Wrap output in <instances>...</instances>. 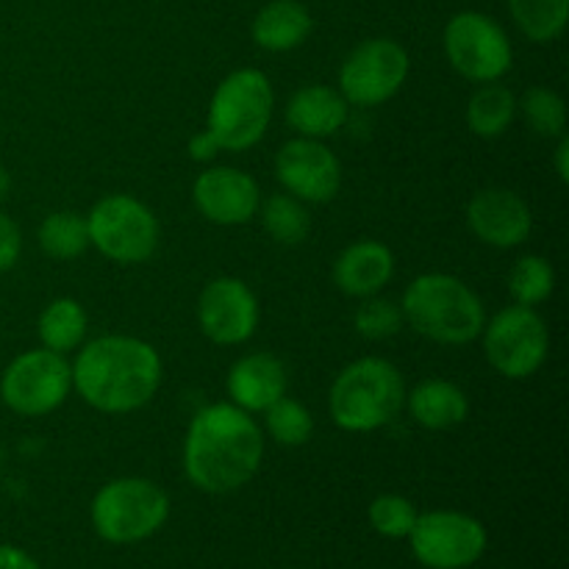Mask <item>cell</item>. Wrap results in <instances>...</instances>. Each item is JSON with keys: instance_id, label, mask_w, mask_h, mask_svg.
I'll list each match as a JSON object with an SVG mask.
<instances>
[{"instance_id": "obj_1", "label": "cell", "mask_w": 569, "mask_h": 569, "mask_svg": "<svg viewBox=\"0 0 569 569\" xmlns=\"http://www.w3.org/2000/svg\"><path fill=\"white\" fill-rule=\"evenodd\" d=\"M264 459L259 422L233 403H211L189 422L183 472L209 495H228L250 483Z\"/></svg>"}, {"instance_id": "obj_2", "label": "cell", "mask_w": 569, "mask_h": 569, "mask_svg": "<svg viewBox=\"0 0 569 569\" xmlns=\"http://www.w3.org/2000/svg\"><path fill=\"white\" fill-rule=\"evenodd\" d=\"M161 383V356L137 337H100L83 345L72 365V389L103 415H131L148 406Z\"/></svg>"}, {"instance_id": "obj_3", "label": "cell", "mask_w": 569, "mask_h": 569, "mask_svg": "<svg viewBox=\"0 0 569 569\" xmlns=\"http://www.w3.org/2000/svg\"><path fill=\"white\" fill-rule=\"evenodd\" d=\"M403 320L420 337L439 345H470L487 326L481 298L461 278L426 272L403 292Z\"/></svg>"}, {"instance_id": "obj_4", "label": "cell", "mask_w": 569, "mask_h": 569, "mask_svg": "<svg viewBox=\"0 0 569 569\" xmlns=\"http://www.w3.org/2000/svg\"><path fill=\"white\" fill-rule=\"evenodd\" d=\"M403 403V376L392 361L378 356H367L345 367L328 395L331 420L350 433H370L389 426Z\"/></svg>"}, {"instance_id": "obj_5", "label": "cell", "mask_w": 569, "mask_h": 569, "mask_svg": "<svg viewBox=\"0 0 569 569\" xmlns=\"http://www.w3.org/2000/svg\"><path fill=\"white\" fill-rule=\"evenodd\" d=\"M272 92L270 78L256 67H242L220 81L209 103L206 131L217 139L220 150L244 153L264 139L272 120Z\"/></svg>"}, {"instance_id": "obj_6", "label": "cell", "mask_w": 569, "mask_h": 569, "mask_svg": "<svg viewBox=\"0 0 569 569\" xmlns=\"http://www.w3.org/2000/svg\"><path fill=\"white\" fill-rule=\"evenodd\" d=\"M170 517V498L148 478H117L92 500V526L111 545H137L153 537Z\"/></svg>"}, {"instance_id": "obj_7", "label": "cell", "mask_w": 569, "mask_h": 569, "mask_svg": "<svg viewBox=\"0 0 569 569\" xmlns=\"http://www.w3.org/2000/svg\"><path fill=\"white\" fill-rule=\"evenodd\" d=\"M89 244L114 264H142L161 239L153 211L133 194H106L87 214Z\"/></svg>"}, {"instance_id": "obj_8", "label": "cell", "mask_w": 569, "mask_h": 569, "mask_svg": "<svg viewBox=\"0 0 569 569\" xmlns=\"http://www.w3.org/2000/svg\"><path fill=\"white\" fill-rule=\"evenodd\" d=\"M481 337L492 370L511 381L531 378L548 361V326L531 306H506L483 326Z\"/></svg>"}, {"instance_id": "obj_9", "label": "cell", "mask_w": 569, "mask_h": 569, "mask_svg": "<svg viewBox=\"0 0 569 569\" xmlns=\"http://www.w3.org/2000/svg\"><path fill=\"white\" fill-rule=\"evenodd\" d=\"M72 392V365L48 348L26 350L0 376V400L20 417H44Z\"/></svg>"}, {"instance_id": "obj_10", "label": "cell", "mask_w": 569, "mask_h": 569, "mask_svg": "<svg viewBox=\"0 0 569 569\" xmlns=\"http://www.w3.org/2000/svg\"><path fill=\"white\" fill-rule=\"evenodd\" d=\"M445 53L450 67L472 83L500 81L515 61L503 28L481 11H459L450 17L445 26Z\"/></svg>"}, {"instance_id": "obj_11", "label": "cell", "mask_w": 569, "mask_h": 569, "mask_svg": "<svg viewBox=\"0 0 569 569\" xmlns=\"http://www.w3.org/2000/svg\"><path fill=\"white\" fill-rule=\"evenodd\" d=\"M409 67V53L400 42L387 37L365 39L339 67V92L350 106L372 109L403 89Z\"/></svg>"}, {"instance_id": "obj_12", "label": "cell", "mask_w": 569, "mask_h": 569, "mask_svg": "<svg viewBox=\"0 0 569 569\" xmlns=\"http://www.w3.org/2000/svg\"><path fill=\"white\" fill-rule=\"evenodd\" d=\"M417 561L431 569H467L487 550V528L461 511H428L417 515L406 537Z\"/></svg>"}, {"instance_id": "obj_13", "label": "cell", "mask_w": 569, "mask_h": 569, "mask_svg": "<svg viewBox=\"0 0 569 569\" xmlns=\"http://www.w3.org/2000/svg\"><path fill=\"white\" fill-rule=\"evenodd\" d=\"M198 322L206 339L222 348H233L248 342L259 328V300L239 278H214L198 298Z\"/></svg>"}, {"instance_id": "obj_14", "label": "cell", "mask_w": 569, "mask_h": 569, "mask_svg": "<svg viewBox=\"0 0 569 569\" xmlns=\"http://www.w3.org/2000/svg\"><path fill=\"white\" fill-rule=\"evenodd\" d=\"M276 178L303 203H328L342 189V164L320 139L298 137L278 150Z\"/></svg>"}, {"instance_id": "obj_15", "label": "cell", "mask_w": 569, "mask_h": 569, "mask_svg": "<svg viewBox=\"0 0 569 569\" xmlns=\"http://www.w3.org/2000/svg\"><path fill=\"white\" fill-rule=\"evenodd\" d=\"M192 200L214 226H244L259 214L261 192L253 176L233 167H209L194 178Z\"/></svg>"}, {"instance_id": "obj_16", "label": "cell", "mask_w": 569, "mask_h": 569, "mask_svg": "<svg viewBox=\"0 0 569 569\" xmlns=\"http://www.w3.org/2000/svg\"><path fill=\"white\" fill-rule=\"evenodd\" d=\"M467 226L472 237L489 248L509 250L531 237V206L511 189H483L467 206Z\"/></svg>"}, {"instance_id": "obj_17", "label": "cell", "mask_w": 569, "mask_h": 569, "mask_svg": "<svg viewBox=\"0 0 569 569\" xmlns=\"http://www.w3.org/2000/svg\"><path fill=\"white\" fill-rule=\"evenodd\" d=\"M228 398L248 415L267 411L287 395V367L272 353H248L228 370Z\"/></svg>"}, {"instance_id": "obj_18", "label": "cell", "mask_w": 569, "mask_h": 569, "mask_svg": "<svg viewBox=\"0 0 569 569\" xmlns=\"http://www.w3.org/2000/svg\"><path fill=\"white\" fill-rule=\"evenodd\" d=\"M395 276V253L378 239L348 244L333 261V283L350 298H370L387 289Z\"/></svg>"}, {"instance_id": "obj_19", "label": "cell", "mask_w": 569, "mask_h": 569, "mask_svg": "<svg viewBox=\"0 0 569 569\" xmlns=\"http://www.w3.org/2000/svg\"><path fill=\"white\" fill-rule=\"evenodd\" d=\"M287 122L292 131L309 139L333 137L348 122V100L339 89L311 83L298 89L287 103Z\"/></svg>"}, {"instance_id": "obj_20", "label": "cell", "mask_w": 569, "mask_h": 569, "mask_svg": "<svg viewBox=\"0 0 569 569\" xmlns=\"http://www.w3.org/2000/svg\"><path fill=\"white\" fill-rule=\"evenodd\" d=\"M406 406H409L411 420L428 431H448V428L461 426L470 415V400L465 389L445 378H428L417 383L411 392H406Z\"/></svg>"}, {"instance_id": "obj_21", "label": "cell", "mask_w": 569, "mask_h": 569, "mask_svg": "<svg viewBox=\"0 0 569 569\" xmlns=\"http://www.w3.org/2000/svg\"><path fill=\"white\" fill-rule=\"evenodd\" d=\"M311 14L298 0H272L253 17V42L270 53H287L303 44L311 33Z\"/></svg>"}, {"instance_id": "obj_22", "label": "cell", "mask_w": 569, "mask_h": 569, "mask_svg": "<svg viewBox=\"0 0 569 569\" xmlns=\"http://www.w3.org/2000/svg\"><path fill=\"white\" fill-rule=\"evenodd\" d=\"M87 311L76 298H56L42 309L37 322V333L42 348L56 353H70L87 337Z\"/></svg>"}, {"instance_id": "obj_23", "label": "cell", "mask_w": 569, "mask_h": 569, "mask_svg": "<svg viewBox=\"0 0 569 569\" xmlns=\"http://www.w3.org/2000/svg\"><path fill=\"white\" fill-rule=\"evenodd\" d=\"M515 114L517 98L511 94V89H506L498 81L478 87L467 103V126L481 139H495L509 131Z\"/></svg>"}, {"instance_id": "obj_24", "label": "cell", "mask_w": 569, "mask_h": 569, "mask_svg": "<svg viewBox=\"0 0 569 569\" xmlns=\"http://www.w3.org/2000/svg\"><path fill=\"white\" fill-rule=\"evenodd\" d=\"M39 248L56 261H72L83 256L92 248L89 244L87 217H81L78 211H53V214H48L39 226Z\"/></svg>"}, {"instance_id": "obj_25", "label": "cell", "mask_w": 569, "mask_h": 569, "mask_svg": "<svg viewBox=\"0 0 569 569\" xmlns=\"http://www.w3.org/2000/svg\"><path fill=\"white\" fill-rule=\"evenodd\" d=\"M509 11L531 42L545 44L565 33L569 0H509Z\"/></svg>"}, {"instance_id": "obj_26", "label": "cell", "mask_w": 569, "mask_h": 569, "mask_svg": "<svg viewBox=\"0 0 569 569\" xmlns=\"http://www.w3.org/2000/svg\"><path fill=\"white\" fill-rule=\"evenodd\" d=\"M261 209V222L264 231L276 239L278 244H300L306 242L311 231V217L303 200L292 198V194H270Z\"/></svg>"}, {"instance_id": "obj_27", "label": "cell", "mask_w": 569, "mask_h": 569, "mask_svg": "<svg viewBox=\"0 0 569 569\" xmlns=\"http://www.w3.org/2000/svg\"><path fill=\"white\" fill-rule=\"evenodd\" d=\"M556 289V270L542 256H522L515 261L509 272V292L517 306H531L537 309L539 303L550 300Z\"/></svg>"}, {"instance_id": "obj_28", "label": "cell", "mask_w": 569, "mask_h": 569, "mask_svg": "<svg viewBox=\"0 0 569 569\" xmlns=\"http://www.w3.org/2000/svg\"><path fill=\"white\" fill-rule=\"evenodd\" d=\"M267 431L283 448H300L311 439L315 433V417L306 409L303 403H298L295 398H278L270 409L264 411Z\"/></svg>"}, {"instance_id": "obj_29", "label": "cell", "mask_w": 569, "mask_h": 569, "mask_svg": "<svg viewBox=\"0 0 569 569\" xmlns=\"http://www.w3.org/2000/svg\"><path fill=\"white\" fill-rule=\"evenodd\" d=\"M520 106L528 126H531L539 137H565L567 106L559 92H553V89L548 87H531L522 94Z\"/></svg>"}, {"instance_id": "obj_30", "label": "cell", "mask_w": 569, "mask_h": 569, "mask_svg": "<svg viewBox=\"0 0 569 569\" xmlns=\"http://www.w3.org/2000/svg\"><path fill=\"white\" fill-rule=\"evenodd\" d=\"M353 322L356 331L365 339H389L395 333H400V328L406 326L403 309L398 303H392V300L378 298V295L361 298Z\"/></svg>"}, {"instance_id": "obj_31", "label": "cell", "mask_w": 569, "mask_h": 569, "mask_svg": "<svg viewBox=\"0 0 569 569\" xmlns=\"http://www.w3.org/2000/svg\"><path fill=\"white\" fill-rule=\"evenodd\" d=\"M417 506L403 495H381L370 503V526L387 539H406L417 522Z\"/></svg>"}, {"instance_id": "obj_32", "label": "cell", "mask_w": 569, "mask_h": 569, "mask_svg": "<svg viewBox=\"0 0 569 569\" xmlns=\"http://www.w3.org/2000/svg\"><path fill=\"white\" fill-rule=\"evenodd\" d=\"M22 253V233L20 226L9 214L0 211V272L11 270L20 261Z\"/></svg>"}, {"instance_id": "obj_33", "label": "cell", "mask_w": 569, "mask_h": 569, "mask_svg": "<svg viewBox=\"0 0 569 569\" xmlns=\"http://www.w3.org/2000/svg\"><path fill=\"white\" fill-rule=\"evenodd\" d=\"M217 153H220V144H217V139L206 128L189 139V156L194 161H214Z\"/></svg>"}, {"instance_id": "obj_34", "label": "cell", "mask_w": 569, "mask_h": 569, "mask_svg": "<svg viewBox=\"0 0 569 569\" xmlns=\"http://www.w3.org/2000/svg\"><path fill=\"white\" fill-rule=\"evenodd\" d=\"M0 569H39L37 559L14 545H0Z\"/></svg>"}, {"instance_id": "obj_35", "label": "cell", "mask_w": 569, "mask_h": 569, "mask_svg": "<svg viewBox=\"0 0 569 569\" xmlns=\"http://www.w3.org/2000/svg\"><path fill=\"white\" fill-rule=\"evenodd\" d=\"M556 172H559L561 183L569 181V137H559V148H556Z\"/></svg>"}, {"instance_id": "obj_36", "label": "cell", "mask_w": 569, "mask_h": 569, "mask_svg": "<svg viewBox=\"0 0 569 569\" xmlns=\"http://www.w3.org/2000/svg\"><path fill=\"white\" fill-rule=\"evenodd\" d=\"M9 189H11V178H9V172H6L3 167H0V200H6Z\"/></svg>"}]
</instances>
